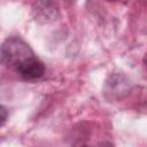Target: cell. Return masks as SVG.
Masks as SVG:
<instances>
[{
	"instance_id": "cell-5",
	"label": "cell",
	"mask_w": 147,
	"mask_h": 147,
	"mask_svg": "<svg viewBox=\"0 0 147 147\" xmlns=\"http://www.w3.org/2000/svg\"><path fill=\"white\" fill-rule=\"evenodd\" d=\"M146 67H147V57H146Z\"/></svg>"
},
{
	"instance_id": "cell-6",
	"label": "cell",
	"mask_w": 147,
	"mask_h": 147,
	"mask_svg": "<svg viewBox=\"0 0 147 147\" xmlns=\"http://www.w3.org/2000/svg\"><path fill=\"white\" fill-rule=\"evenodd\" d=\"M84 147H90V146H84Z\"/></svg>"
},
{
	"instance_id": "cell-3",
	"label": "cell",
	"mask_w": 147,
	"mask_h": 147,
	"mask_svg": "<svg viewBox=\"0 0 147 147\" xmlns=\"http://www.w3.org/2000/svg\"><path fill=\"white\" fill-rule=\"evenodd\" d=\"M0 113H1V125H3L5 122H6V119H7V109L3 106H1Z\"/></svg>"
},
{
	"instance_id": "cell-1",
	"label": "cell",
	"mask_w": 147,
	"mask_h": 147,
	"mask_svg": "<svg viewBox=\"0 0 147 147\" xmlns=\"http://www.w3.org/2000/svg\"><path fill=\"white\" fill-rule=\"evenodd\" d=\"M2 64L26 80L39 79L45 74V65L31 47L20 37L7 38L1 46Z\"/></svg>"
},
{
	"instance_id": "cell-4",
	"label": "cell",
	"mask_w": 147,
	"mask_h": 147,
	"mask_svg": "<svg viewBox=\"0 0 147 147\" xmlns=\"http://www.w3.org/2000/svg\"><path fill=\"white\" fill-rule=\"evenodd\" d=\"M106 147H113V146H111V145H109V144H107V145H106Z\"/></svg>"
},
{
	"instance_id": "cell-2",
	"label": "cell",
	"mask_w": 147,
	"mask_h": 147,
	"mask_svg": "<svg viewBox=\"0 0 147 147\" xmlns=\"http://www.w3.org/2000/svg\"><path fill=\"white\" fill-rule=\"evenodd\" d=\"M33 17L39 23H51L59 16V8L55 2L52 1H38L34 2L32 8Z\"/></svg>"
}]
</instances>
